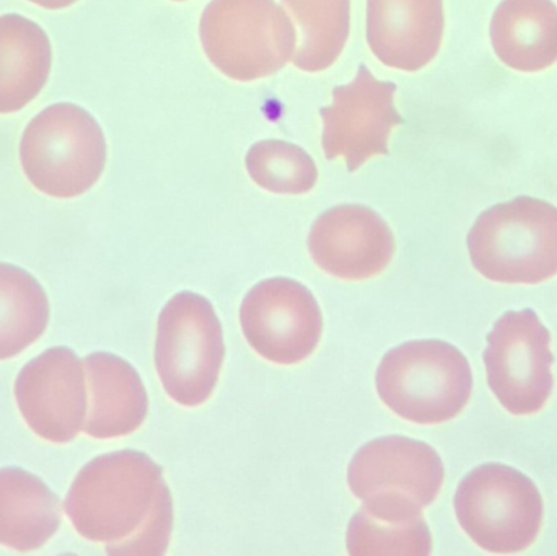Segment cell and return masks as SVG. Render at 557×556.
Returning <instances> with one entry per match:
<instances>
[{
	"instance_id": "7c38bea8",
	"label": "cell",
	"mask_w": 557,
	"mask_h": 556,
	"mask_svg": "<svg viewBox=\"0 0 557 556\" xmlns=\"http://www.w3.org/2000/svg\"><path fill=\"white\" fill-rule=\"evenodd\" d=\"M15 400L36 436L52 444L72 443L87 417L84 362L72 349H48L20 371Z\"/></svg>"
},
{
	"instance_id": "5b68a950",
	"label": "cell",
	"mask_w": 557,
	"mask_h": 556,
	"mask_svg": "<svg viewBox=\"0 0 557 556\" xmlns=\"http://www.w3.org/2000/svg\"><path fill=\"white\" fill-rule=\"evenodd\" d=\"M211 64L225 77H271L294 59L297 28L276 0H211L199 22Z\"/></svg>"
},
{
	"instance_id": "3957f363",
	"label": "cell",
	"mask_w": 557,
	"mask_h": 556,
	"mask_svg": "<svg viewBox=\"0 0 557 556\" xmlns=\"http://www.w3.org/2000/svg\"><path fill=\"white\" fill-rule=\"evenodd\" d=\"M107 139L94 114L74 103L39 111L20 139V163L33 188L55 199L90 191L107 166Z\"/></svg>"
},
{
	"instance_id": "6da1fadb",
	"label": "cell",
	"mask_w": 557,
	"mask_h": 556,
	"mask_svg": "<svg viewBox=\"0 0 557 556\" xmlns=\"http://www.w3.org/2000/svg\"><path fill=\"white\" fill-rule=\"evenodd\" d=\"M64 511L85 541L108 555L160 556L173 532V498L162 467L139 450L103 454L75 477Z\"/></svg>"
},
{
	"instance_id": "7402d4cb",
	"label": "cell",
	"mask_w": 557,
	"mask_h": 556,
	"mask_svg": "<svg viewBox=\"0 0 557 556\" xmlns=\"http://www.w3.org/2000/svg\"><path fill=\"white\" fill-rule=\"evenodd\" d=\"M347 554L422 555L432 554V535L424 518L396 522L375 518L362 508L347 526Z\"/></svg>"
},
{
	"instance_id": "5bb4252c",
	"label": "cell",
	"mask_w": 557,
	"mask_h": 556,
	"mask_svg": "<svg viewBox=\"0 0 557 556\" xmlns=\"http://www.w3.org/2000/svg\"><path fill=\"white\" fill-rule=\"evenodd\" d=\"M444 0H367V42L386 67L418 72L444 38Z\"/></svg>"
},
{
	"instance_id": "7a4b0ae2",
	"label": "cell",
	"mask_w": 557,
	"mask_h": 556,
	"mask_svg": "<svg viewBox=\"0 0 557 556\" xmlns=\"http://www.w3.org/2000/svg\"><path fill=\"white\" fill-rule=\"evenodd\" d=\"M380 400L421 427L455 420L473 392V372L460 349L442 339H416L389 349L375 375Z\"/></svg>"
},
{
	"instance_id": "e0dca14e",
	"label": "cell",
	"mask_w": 557,
	"mask_h": 556,
	"mask_svg": "<svg viewBox=\"0 0 557 556\" xmlns=\"http://www.w3.org/2000/svg\"><path fill=\"white\" fill-rule=\"evenodd\" d=\"M52 46L41 25L20 15H0V114L28 107L48 84Z\"/></svg>"
},
{
	"instance_id": "9a60e30c",
	"label": "cell",
	"mask_w": 557,
	"mask_h": 556,
	"mask_svg": "<svg viewBox=\"0 0 557 556\" xmlns=\"http://www.w3.org/2000/svg\"><path fill=\"white\" fill-rule=\"evenodd\" d=\"M84 366L90 400L82 431L94 440L136 433L149 413V397L139 372L111 353H91Z\"/></svg>"
},
{
	"instance_id": "9c48e42d",
	"label": "cell",
	"mask_w": 557,
	"mask_h": 556,
	"mask_svg": "<svg viewBox=\"0 0 557 556\" xmlns=\"http://www.w3.org/2000/svg\"><path fill=\"white\" fill-rule=\"evenodd\" d=\"M552 335L533 310L507 312L487 335V382L516 417L540 413L555 387Z\"/></svg>"
},
{
	"instance_id": "603a6c76",
	"label": "cell",
	"mask_w": 557,
	"mask_h": 556,
	"mask_svg": "<svg viewBox=\"0 0 557 556\" xmlns=\"http://www.w3.org/2000/svg\"><path fill=\"white\" fill-rule=\"evenodd\" d=\"M28 2L45 10H64L77 3L78 0H28Z\"/></svg>"
},
{
	"instance_id": "44dd1931",
	"label": "cell",
	"mask_w": 557,
	"mask_h": 556,
	"mask_svg": "<svg viewBox=\"0 0 557 556\" xmlns=\"http://www.w3.org/2000/svg\"><path fill=\"white\" fill-rule=\"evenodd\" d=\"M245 163L250 178L274 195H305L318 182V169L310 153L285 140L255 144Z\"/></svg>"
},
{
	"instance_id": "ffe728a7",
	"label": "cell",
	"mask_w": 557,
	"mask_h": 556,
	"mask_svg": "<svg viewBox=\"0 0 557 556\" xmlns=\"http://www.w3.org/2000/svg\"><path fill=\"white\" fill-rule=\"evenodd\" d=\"M48 296L35 276L0 263V361L16 358L38 342L49 322Z\"/></svg>"
},
{
	"instance_id": "ba28073f",
	"label": "cell",
	"mask_w": 557,
	"mask_h": 556,
	"mask_svg": "<svg viewBox=\"0 0 557 556\" xmlns=\"http://www.w3.org/2000/svg\"><path fill=\"white\" fill-rule=\"evenodd\" d=\"M454 506L460 528L490 554L525 552L542 531V493L529 477L503 464L471 470L458 485Z\"/></svg>"
},
{
	"instance_id": "30bf717a",
	"label": "cell",
	"mask_w": 557,
	"mask_h": 556,
	"mask_svg": "<svg viewBox=\"0 0 557 556\" xmlns=\"http://www.w3.org/2000/svg\"><path fill=\"white\" fill-rule=\"evenodd\" d=\"M240 325L253 351L278 366L307 361L323 335L320 304L290 277H271L251 287L240 306Z\"/></svg>"
},
{
	"instance_id": "4fadbf2b",
	"label": "cell",
	"mask_w": 557,
	"mask_h": 556,
	"mask_svg": "<svg viewBox=\"0 0 557 556\" xmlns=\"http://www.w3.org/2000/svg\"><path fill=\"white\" fill-rule=\"evenodd\" d=\"M396 242L382 215L362 205H339L313 222L311 260L327 276L367 281L382 274L395 257Z\"/></svg>"
},
{
	"instance_id": "52a82bcc",
	"label": "cell",
	"mask_w": 557,
	"mask_h": 556,
	"mask_svg": "<svg viewBox=\"0 0 557 556\" xmlns=\"http://www.w3.org/2000/svg\"><path fill=\"white\" fill-rule=\"evenodd\" d=\"M224 359V330L211 300L189 291L175 294L157 323L156 369L163 391L185 408L208 404Z\"/></svg>"
},
{
	"instance_id": "8992f818",
	"label": "cell",
	"mask_w": 557,
	"mask_h": 556,
	"mask_svg": "<svg viewBox=\"0 0 557 556\" xmlns=\"http://www.w3.org/2000/svg\"><path fill=\"white\" fill-rule=\"evenodd\" d=\"M444 462L434 447L405 436L370 441L354 454L347 485L363 511L385 521L408 522L437 499Z\"/></svg>"
},
{
	"instance_id": "d6986e66",
	"label": "cell",
	"mask_w": 557,
	"mask_h": 556,
	"mask_svg": "<svg viewBox=\"0 0 557 556\" xmlns=\"http://www.w3.org/2000/svg\"><path fill=\"white\" fill-rule=\"evenodd\" d=\"M298 32L295 67L323 72L343 54L349 38L350 0H281Z\"/></svg>"
},
{
	"instance_id": "cb8c5ba5",
	"label": "cell",
	"mask_w": 557,
	"mask_h": 556,
	"mask_svg": "<svg viewBox=\"0 0 557 556\" xmlns=\"http://www.w3.org/2000/svg\"><path fill=\"white\" fill-rule=\"evenodd\" d=\"M173 2H186V0H173Z\"/></svg>"
},
{
	"instance_id": "ac0fdd59",
	"label": "cell",
	"mask_w": 557,
	"mask_h": 556,
	"mask_svg": "<svg viewBox=\"0 0 557 556\" xmlns=\"http://www.w3.org/2000/svg\"><path fill=\"white\" fill-rule=\"evenodd\" d=\"M61 526L58 495L18 467L0 469V545L16 552L45 547Z\"/></svg>"
},
{
	"instance_id": "2e32d148",
	"label": "cell",
	"mask_w": 557,
	"mask_h": 556,
	"mask_svg": "<svg viewBox=\"0 0 557 556\" xmlns=\"http://www.w3.org/2000/svg\"><path fill=\"white\" fill-rule=\"evenodd\" d=\"M497 58L513 71L542 72L557 62V7L553 0H504L491 20Z\"/></svg>"
},
{
	"instance_id": "8fae6325",
	"label": "cell",
	"mask_w": 557,
	"mask_h": 556,
	"mask_svg": "<svg viewBox=\"0 0 557 556\" xmlns=\"http://www.w3.org/2000/svg\"><path fill=\"white\" fill-rule=\"evenodd\" d=\"M396 91L395 84L376 81L366 64L359 65L350 84L334 88L333 103L320 111L326 159L346 160L347 170L354 173L373 157L388 156L389 134L403 124L395 107Z\"/></svg>"
},
{
	"instance_id": "277c9868",
	"label": "cell",
	"mask_w": 557,
	"mask_h": 556,
	"mask_svg": "<svg viewBox=\"0 0 557 556\" xmlns=\"http://www.w3.org/2000/svg\"><path fill=\"white\" fill-rule=\"evenodd\" d=\"M468 250L493 283H546L557 276V208L530 196L494 206L471 227Z\"/></svg>"
}]
</instances>
